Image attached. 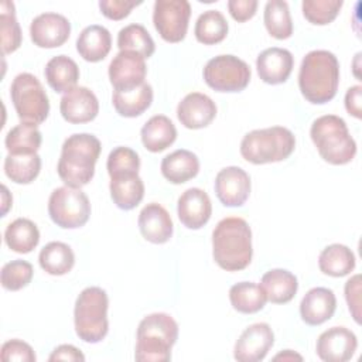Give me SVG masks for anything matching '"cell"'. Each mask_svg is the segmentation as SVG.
<instances>
[{
  "mask_svg": "<svg viewBox=\"0 0 362 362\" xmlns=\"http://www.w3.org/2000/svg\"><path fill=\"white\" fill-rule=\"evenodd\" d=\"M212 256L226 272H239L250 264L252 230L243 218L228 216L218 222L212 232Z\"/></svg>",
  "mask_w": 362,
  "mask_h": 362,
  "instance_id": "obj_1",
  "label": "cell"
},
{
  "mask_svg": "<svg viewBox=\"0 0 362 362\" xmlns=\"http://www.w3.org/2000/svg\"><path fill=\"white\" fill-rule=\"evenodd\" d=\"M339 83V62L327 49L310 51L301 61L298 88L301 95L314 105L334 99Z\"/></svg>",
  "mask_w": 362,
  "mask_h": 362,
  "instance_id": "obj_2",
  "label": "cell"
},
{
  "mask_svg": "<svg viewBox=\"0 0 362 362\" xmlns=\"http://www.w3.org/2000/svg\"><path fill=\"white\" fill-rule=\"evenodd\" d=\"M102 146L96 136L76 133L69 136L61 150L57 165L59 178L66 187L81 188L95 175V164L99 158Z\"/></svg>",
  "mask_w": 362,
  "mask_h": 362,
  "instance_id": "obj_3",
  "label": "cell"
},
{
  "mask_svg": "<svg viewBox=\"0 0 362 362\" xmlns=\"http://www.w3.org/2000/svg\"><path fill=\"white\" fill-rule=\"evenodd\" d=\"M178 338V324L165 313L144 317L137 328L134 358L141 362H167Z\"/></svg>",
  "mask_w": 362,
  "mask_h": 362,
  "instance_id": "obj_4",
  "label": "cell"
},
{
  "mask_svg": "<svg viewBox=\"0 0 362 362\" xmlns=\"http://www.w3.org/2000/svg\"><path fill=\"white\" fill-rule=\"evenodd\" d=\"M310 136L321 158L332 165L348 164L356 154V143L339 116H320L313 122Z\"/></svg>",
  "mask_w": 362,
  "mask_h": 362,
  "instance_id": "obj_5",
  "label": "cell"
},
{
  "mask_svg": "<svg viewBox=\"0 0 362 362\" xmlns=\"http://www.w3.org/2000/svg\"><path fill=\"white\" fill-rule=\"evenodd\" d=\"M296 137L287 127L272 126L246 133L240 141L242 157L252 164L279 163L290 157Z\"/></svg>",
  "mask_w": 362,
  "mask_h": 362,
  "instance_id": "obj_6",
  "label": "cell"
},
{
  "mask_svg": "<svg viewBox=\"0 0 362 362\" xmlns=\"http://www.w3.org/2000/svg\"><path fill=\"white\" fill-rule=\"evenodd\" d=\"M107 307L109 298L103 288L92 286L81 291L74 310L75 332L79 339L98 344L107 335Z\"/></svg>",
  "mask_w": 362,
  "mask_h": 362,
  "instance_id": "obj_7",
  "label": "cell"
},
{
  "mask_svg": "<svg viewBox=\"0 0 362 362\" xmlns=\"http://www.w3.org/2000/svg\"><path fill=\"white\" fill-rule=\"evenodd\" d=\"M10 96L21 123L41 124L49 113V100L41 82L33 74H18L10 88Z\"/></svg>",
  "mask_w": 362,
  "mask_h": 362,
  "instance_id": "obj_8",
  "label": "cell"
},
{
  "mask_svg": "<svg viewBox=\"0 0 362 362\" xmlns=\"http://www.w3.org/2000/svg\"><path fill=\"white\" fill-rule=\"evenodd\" d=\"M48 214L52 222L64 229L83 226L90 216V202L81 188H55L48 199Z\"/></svg>",
  "mask_w": 362,
  "mask_h": 362,
  "instance_id": "obj_9",
  "label": "cell"
},
{
  "mask_svg": "<svg viewBox=\"0 0 362 362\" xmlns=\"http://www.w3.org/2000/svg\"><path fill=\"white\" fill-rule=\"evenodd\" d=\"M249 65L235 55H218L204 68L205 83L216 92H240L250 82Z\"/></svg>",
  "mask_w": 362,
  "mask_h": 362,
  "instance_id": "obj_10",
  "label": "cell"
},
{
  "mask_svg": "<svg viewBox=\"0 0 362 362\" xmlns=\"http://www.w3.org/2000/svg\"><path fill=\"white\" fill-rule=\"evenodd\" d=\"M191 4L187 0H157L153 10V23L160 37L167 42H180L185 38Z\"/></svg>",
  "mask_w": 362,
  "mask_h": 362,
  "instance_id": "obj_11",
  "label": "cell"
},
{
  "mask_svg": "<svg viewBox=\"0 0 362 362\" xmlns=\"http://www.w3.org/2000/svg\"><path fill=\"white\" fill-rule=\"evenodd\" d=\"M144 58L132 51H119L109 64V81L115 90H129L144 83Z\"/></svg>",
  "mask_w": 362,
  "mask_h": 362,
  "instance_id": "obj_12",
  "label": "cell"
},
{
  "mask_svg": "<svg viewBox=\"0 0 362 362\" xmlns=\"http://www.w3.org/2000/svg\"><path fill=\"white\" fill-rule=\"evenodd\" d=\"M274 344V334L269 324L249 325L239 337L233 348V358L239 362H259L264 359Z\"/></svg>",
  "mask_w": 362,
  "mask_h": 362,
  "instance_id": "obj_13",
  "label": "cell"
},
{
  "mask_svg": "<svg viewBox=\"0 0 362 362\" xmlns=\"http://www.w3.org/2000/svg\"><path fill=\"white\" fill-rule=\"evenodd\" d=\"M69 34L71 23L58 13H42L30 25L31 41L40 48H58L68 41Z\"/></svg>",
  "mask_w": 362,
  "mask_h": 362,
  "instance_id": "obj_14",
  "label": "cell"
},
{
  "mask_svg": "<svg viewBox=\"0 0 362 362\" xmlns=\"http://www.w3.org/2000/svg\"><path fill=\"white\" fill-rule=\"evenodd\" d=\"M358 346L355 334L345 327H332L324 331L317 339V355L325 362H346Z\"/></svg>",
  "mask_w": 362,
  "mask_h": 362,
  "instance_id": "obj_15",
  "label": "cell"
},
{
  "mask_svg": "<svg viewBox=\"0 0 362 362\" xmlns=\"http://www.w3.org/2000/svg\"><path fill=\"white\" fill-rule=\"evenodd\" d=\"M215 194L225 206H242L250 194V177L240 167L222 168L215 177Z\"/></svg>",
  "mask_w": 362,
  "mask_h": 362,
  "instance_id": "obj_16",
  "label": "cell"
},
{
  "mask_svg": "<svg viewBox=\"0 0 362 362\" xmlns=\"http://www.w3.org/2000/svg\"><path fill=\"white\" fill-rule=\"evenodd\" d=\"M59 112L69 123H88L98 116L99 102L90 89L85 86H75L61 98Z\"/></svg>",
  "mask_w": 362,
  "mask_h": 362,
  "instance_id": "obj_17",
  "label": "cell"
},
{
  "mask_svg": "<svg viewBox=\"0 0 362 362\" xmlns=\"http://www.w3.org/2000/svg\"><path fill=\"white\" fill-rule=\"evenodd\" d=\"M216 116L215 102L205 93H188L177 106V117L181 124L191 130L206 127Z\"/></svg>",
  "mask_w": 362,
  "mask_h": 362,
  "instance_id": "obj_18",
  "label": "cell"
},
{
  "mask_svg": "<svg viewBox=\"0 0 362 362\" xmlns=\"http://www.w3.org/2000/svg\"><path fill=\"white\" fill-rule=\"evenodd\" d=\"M294 66L293 54L286 48L272 47L262 51L256 59L259 78L269 85L284 83Z\"/></svg>",
  "mask_w": 362,
  "mask_h": 362,
  "instance_id": "obj_19",
  "label": "cell"
},
{
  "mask_svg": "<svg viewBox=\"0 0 362 362\" xmlns=\"http://www.w3.org/2000/svg\"><path fill=\"white\" fill-rule=\"evenodd\" d=\"M177 212L185 228L201 229L212 215V204L204 189L188 188L178 198Z\"/></svg>",
  "mask_w": 362,
  "mask_h": 362,
  "instance_id": "obj_20",
  "label": "cell"
},
{
  "mask_svg": "<svg viewBox=\"0 0 362 362\" xmlns=\"http://www.w3.org/2000/svg\"><path fill=\"white\" fill-rule=\"evenodd\" d=\"M139 229L141 236L156 245H163L173 236V221L167 209L157 204H147L139 214Z\"/></svg>",
  "mask_w": 362,
  "mask_h": 362,
  "instance_id": "obj_21",
  "label": "cell"
},
{
  "mask_svg": "<svg viewBox=\"0 0 362 362\" xmlns=\"http://www.w3.org/2000/svg\"><path fill=\"white\" fill-rule=\"evenodd\" d=\"M337 308V298L331 288L314 287L300 303V315L308 325H321L328 321Z\"/></svg>",
  "mask_w": 362,
  "mask_h": 362,
  "instance_id": "obj_22",
  "label": "cell"
},
{
  "mask_svg": "<svg viewBox=\"0 0 362 362\" xmlns=\"http://www.w3.org/2000/svg\"><path fill=\"white\" fill-rule=\"evenodd\" d=\"M112 48V35L99 24L85 27L76 40V51L88 62H99L107 57Z\"/></svg>",
  "mask_w": 362,
  "mask_h": 362,
  "instance_id": "obj_23",
  "label": "cell"
},
{
  "mask_svg": "<svg viewBox=\"0 0 362 362\" xmlns=\"http://www.w3.org/2000/svg\"><path fill=\"white\" fill-rule=\"evenodd\" d=\"M199 171V160L189 150H175L161 161V174L171 184H184Z\"/></svg>",
  "mask_w": 362,
  "mask_h": 362,
  "instance_id": "obj_24",
  "label": "cell"
},
{
  "mask_svg": "<svg viewBox=\"0 0 362 362\" xmlns=\"http://www.w3.org/2000/svg\"><path fill=\"white\" fill-rule=\"evenodd\" d=\"M143 146L151 153H161L168 148L177 139L174 123L164 115L150 117L140 132Z\"/></svg>",
  "mask_w": 362,
  "mask_h": 362,
  "instance_id": "obj_25",
  "label": "cell"
},
{
  "mask_svg": "<svg viewBox=\"0 0 362 362\" xmlns=\"http://www.w3.org/2000/svg\"><path fill=\"white\" fill-rule=\"evenodd\" d=\"M47 83L57 93H66L76 86L79 79V68L76 62L66 55L52 57L44 69Z\"/></svg>",
  "mask_w": 362,
  "mask_h": 362,
  "instance_id": "obj_26",
  "label": "cell"
},
{
  "mask_svg": "<svg viewBox=\"0 0 362 362\" xmlns=\"http://www.w3.org/2000/svg\"><path fill=\"white\" fill-rule=\"evenodd\" d=\"M269 301L274 304H286L291 301L297 293V277L284 269H272L263 274L260 281Z\"/></svg>",
  "mask_w": 362,
  "mask_h": 362,
  "instance_id": "obj_27",
  "label": "cell"
},
{
  "mask_svg": "<svg viewBox=\"0 0 362 362\" xmlns=\"http://www.w3.org/2000/svg\"><path fill=\"white\" fill-rule=\"evenodd\" d=\"M153 102V88L150 83L129 89V90H115L112 96V103L115 110L123 117H137L144 113Z\"/></svg>",
  "mask_w": 362,
  "mask_h": 362,
  "instance_id": "obj_28",
  "label": "cell"
},
{
  "mask_svg": "<svg viewBox=\"0 0 362 362\" xmlns=\"http://www.w3.org/2000/svg\"><path fill=\"white\" fill-rule=\"evenodd\" d=\"M109 189L115 205L123 211L136 208L144 197V184L139 174L110 178Z\"/></svg>",
  "mask_w": 362,
  "mask_h": 362,
  "instance_id": "obj_29",
  "label": "cell"
},
{
  "mask_svg": "<svg viewBox=\"0 0 362 362\" xmlns=\"http://www.w3.org/2000/svg\"><path fill=\"white\" fill-rule=\"evenodd\" d=\"M356 260L354 252L341 243L327 246L318 257L320 270L331 277H344L355 269Z\"/></svg>",
  "mask_w": 362,
  "mask_h": 362,
  "instance_id": "obj_30",
  "label": "cell"
},
{
  "mask_svg": "<svg viewBox=\"0 0 362 362\" xmlns=\"http://www.w3.org/2000/svg\"><path fill=\"white\" fill-rule=\"evenodd\" d=\"M4 242L16 253H30L40 242V230L37 225L27 218H17L7 225Z\"/></svg>",
  "mask_w": 362,
  "mask_h": 362,
  "instance_id": "obj_31",
  "label": "cell"
},
{
  "mask_svg": "<svg viewBox=\"0 0 362 362\" xmlns=\"http://www.w3.org/2000/svg\"><path fill=\"white\" fill-rule=\"evenodd\" d=\"M38 262L45 273L51 276H64L72 270L75 255L66 243L49 242L41 249Z\"/></svg>",
  "mask_w": 362,
  "mask_h": 362,
  "instance_id": "obj_32",
  "label": "cell"
},
{
  "mask_svg": "<svg viewBox=\"0 0 362 362\" xmlns=\"http://www.w3.org/2000/svg\"><path fill=\"white\" fill-rule=\"evenodd\" d=\"M229 300L238 313L255 314L264 307L267 297L260 284L252 281H240L230 287Z\"/></svg>",
  "mask_w": 362,
  "mask_h": 362,
  "instance_id": "obj_33",
  "label": "cell"
},
{
  "mask_svg": "<svg viewBox=\"0 0 362 362\" xmlns=\"http://www.w3.org/2000/svg\"><path fill=\"white\" fill-rule=\"evenodd\" d=\"M42 137L41 132L35 124L20 123L8 130L4 144L8 154L21 156V154H35L41 146Z\"/></svg>",
  "mask_w": 362,
  "mask_h": 362,
  "instance_id": "obj_34",
  "label": "cell"
},
{
  "mask_svg": "<svg viewBox=\"0 0 362 362\" xmlns=\"http://www.w3.org/2000/svg\"><path fill=\"white\" fill-rule=\"evenodd\" d=\"M228 28V21L221 11L206 10L198 17L194 34L198 42L204 45H214L225 40Z\"/></svg>",
  "mask_w": 362,
  "mask_h": 362,
  "instance_id": "obj_35",
  "label": "cell"
},
{
  "mask_svg": "<svg viewBox=\"0 0 362 362\" xmlns=\"http://www.w3.org/2000/svg\"><path fill=\"white\" fill-rule=\"evenodd\" d=\"M264 25L276 40H287L293 34V21L288 4L283 0H270L264 6Z\"/></svg>",
  "mask_w": 362,
  "mask_h": 362,
  "instance_id": "obj_36",
  "label": "cell"
},
{
  "mask_svg": "<svg viewBox=\"0 0 362 362\" xmlns=\"http://www.w3.org/2000/svg\"><path fill=\"white\" fill-rule=\"evenodd\" d=\"M41 170V157L35 154L13 156L7 154L4 158V173L16 184L33 182Z\"/></svg>",
  "mask_w": 362,
  "mask_h": 362,
  "instance_id": "obj_37",
  "label": "cell"
},
{
  "mask_svg": "<svg viewBox=\"0 0 362 362\" xmlns=\"http://www.w3.org/2000/svg\"><path fill=\"white\" fill-rule=\"evenodd\" d=\"M117 47L120 51H132L141 55L144 59L150 58L156 45L148 31L141 24H129L117 34Z\"/></svg>",
  "mask_w": 362,
  "mask_h": 362,
  "instance_id": "obj_38",
  "label": "cell"
},
{
  "mask_svg": "<svg viewBox=\"0 0 362 362\" xmlns=\"http://www.w3.org/2000/svg\"><path fill=\"white\" fill-rule=\"evenodd\" d=\"M0 31H1V49L3 54H11L21 45V30L16 18L14 4L3 0L0 3Z\"/></svg>",
  "mask_w": 362,
  "mask_h": 362,
  "instance_id": "obj_39",
  "label": "cell"
},
{
  "mask_svg": "<svg viewBox=\"0 0 362 362\" xmlns=\"http://www.w3.org/2000/svg\"><path fill=\"white\" fill-rule=\"evenodd\" d=\"M106 168L110 178L139 174V168H140L139 154L130 147L119 146L109 153Z\"/></svg>",
  "mask_w": 362,
  "mask_h": 362,
  "instance_id": "obj_40",
  "label": "cell"
},
{
  "mask_svg": "<svg viewBox=\"0 0 362 362\" xmlns=\"http://www.w3.org/2000/svg\"><path fill=\"white\" fill-rule=\"evenodd\" d=\"M342 4V0H304L301 8L311 24L327 25L337 18Z\"/></svg>",
  "mask_w": 362,
  "mask_h": 362,
  "instance_id": "obj_41",
  "label": "cell"
},
{
  "mask_svg": "<svg viewBox=\"0 0 362 362\" xmlns=\"http://www.w3.org/2000/svg\"><path fill=\"white\" fill-rule=\"evenodd\" d=\"M34 274L31 263L25 260H11L1 269V286L8 291H18L30 284Z\"/></svg>",
  "mask_w": 362,
  "mask_h": 362,
  "instance_id": "obj_42",
  "label": "cell"
},
{
  "mask_svg": "<svg viewBox=\"0 0 362 362\" xmlns=\"http://www.w3.org/2000/svg\"><path fill=\"white\" fill-rule=\"evenodd\" d=\"M0 358L3 362H35L37 356L31 345L21 339H10L6 341L1 346Z\"/></svg>",
  "mask_w": 362,
  "mask_h": 362,
  "instance_id": "obj_43",
  "label": "cell"
},
{
  "mask_svg": "<svg viewBox=\"0 0 362 362\" xmlns=\"http://www.w3.org/2000/svg\"><path fill=\"white\" fill-rule=\"evenodd\" d=\"M141 4V1H132V0H100L99 8L100 13L109 20H123L130 14V11Z\"/></svg>",
  "mask_w": 362,
  "mask_h": 362,
  "instance_id": "obj_44",
  "label": "cell"
},
{
  "mask_svg": "<svg viewBox=\"0 0 362 362\" xmlns=\"http://www.w3.org/2000/svg\"><path fill=\"white\" fill-rule=\"evenodd\" d=\"M345 300L354 320L361 324V276L355 274L345 283Z\"/></svg>",
  "mask_w": 362,
  "mask_h": 362,
  "instance_id": "obj_45",
  "label": "cell"
},
{
  "mask_svg": "<svg viewBox=\"0 0 362 362\" xmlns=\"http://www.w3.org/2000/svg\"><path fill=\"white\" fill-rule=\"evenodd\" d=\"M257 4L259 3L256 0H229L228 10L233 20L238 23H245L256 14Z\"/></svg>",
  "mask_w": 362,
  "mask_h": 362,
  "instance_id": "obj_46",
  "label": "cell"
},
{
  "mask_svg": "<svg viewBox=\"0 0 362 362\" xmlns=\"http://www.w3.org/2000/svg\"><path fill=\"white\" fill-rule=\"evenodd\" d=\"M362 86L355 85L346 90L345 95V109L349 115L356 119L362 117Z\"/></svg>",
  "mask_w": 362,
  "mask_h": 362,
  "instance_id": "obj_47",
  "label": "cell"
},
{
  "mask_svg": "<svg viewBox=\"0 0 362 362\" xmlns=\"http://www.w3.org/2000/svg\"><path fill=\"white\" fill-rule=\"evenodd\" d=\"M48 361H72V362H83V354L74 345L64 344L57 346L52 354L49 355Z\"/></svg>",
  "mask_w": 362,
  "mask_h": 362,
  "instance_id": "obj_48",
  "label": "cell"
},
{
  "mask_svg": "<svg viewBox=\"0 0 362 362\" xmlns=\"http://www.w3.org/2000/svg\"><path fill=\"white\" fill-rule=\"evenodd\" d=\"M273 359H274V361H279V359H283V361H294V359L303 361V356L298 355V354H296V352L291 351V349H286V351L277 354Z\"/></svg>",
  "mask_w": 362,
  "mask_h": 362,
  "instance_id": "obj_49",
  "label": "cell"
},
{
  "mask_svg": "<svg viewBox=\"0 0 362 362\" xmlns=\"http://www.w3.org/2000/svg\"><path fill=\"white\" fill-rule=\"evenodd\" d=\"M1 189H3V209H1V216H4L6 214H7V211L10 209V206H11V202H13V198H11V195L8 194V189H7V187L6 185H3L1 187Z\"/></svg>",
  "mask_w": 362,
  "mask_h": 362,
  "instance_id": "obj_50",
  "label": "cell"
}]
</instances>
